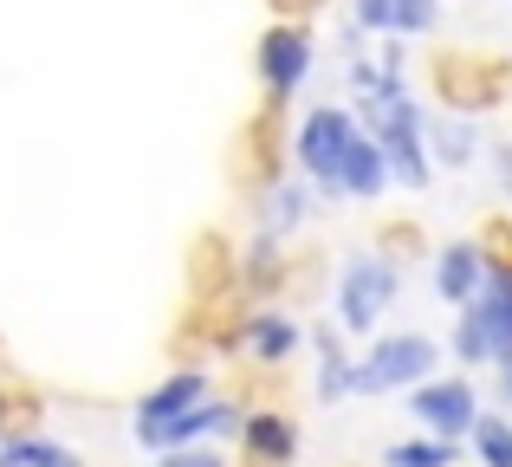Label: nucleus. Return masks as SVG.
I'll list each match as a JSON object with an SVG mask.
<instances>
[{
  "label": "nucleus",
  "instance_id": "15",
  "mask_svg": "<svg viewBox=\"0 0 512 467\" xmlns=\"http://www.w3.org/2000/svg\"><path fill=\"white\" fill-rule=\"evenodd\" d=\"M467 448H474L480 467H512V416H500V409H480V422L467 429Z\"/></svg>",
  "mask_w": 512,
  "mask_h": 467
},
{
  "label": "nucleus",
  "instance_id": "19",
  "mask_svg": "<svg viewBox=\"0 0 512 467\" xmlns=\"http://www.w3.org/2000/svg\"><path fill=\"white\" fill-rule=\"evenodd\" d=\"M441 20V0H389V39H415Z\"/></svg>",
  "mask_w": 512,
  "mask_h": 467
},
{
  "label": "nucleus",
  "instance_id": "22",
  "mask_svg": "<svg viewBox=\"0 0 512 467\" xmlns=\"http://www.w3.org/2000/svg\"><path fill=\"white\" fill-rule=\"evenodd\" d=\"M500 364H512V318H493V370H500Z\"/></svg>",
  "mask_w": 512,
  "mask_h": 467
},
{
  "label": "nucleus",
  "instance_id": "24",
  "mask_svg": "<svg viewBox=\"0 0 512 467\" xmlns=\"http://www.w3.org/2000/svg\"><path fill=\"white\" fill-rule=\"evenodd\" d=\"M163 467H175V461H169V455H163Z\"/></svg>",
  "mask_w": 512,
  "mask_h": 467
},
{
  "label": "nucleus",
  "instance_id": "14",
  "mask_svg": "<svg viewBox=\"0 0 512 467\" xmlns=\"http://www.w3.org/2000/svg\"><path fill=\"white\" fill-rule=\"evenodd\" d=\"M227 429H240V409H234V403H221V396H214V403H195V409H188V416L163 435V455H169V448H195V442L227 435Z\"/></svg>",
  "mask_w": 512,
  "mask_h": 467
},
{
  "label": "nucleus",
  "instance_id": "13",
  "mask_svg": "<svg viewBox=\"0 0 512 467\" xmlns=\"http://www.w3.org/2000/svg\"><path fill=\"white\" fill-rule=\"evenodd\" d=\"M299 344H305V331L292 325L286 312H253V325H247V351H253V364H286Z\"/></svg>",
  "mask_w": 512,
  "mask_h": 467
},
{
  "label": "nucleus",
  "instance_id": "8",
  "mask_svg": "<svg viewBox=\"0 0 512 467\" xmlns=\"http://www.w3.org/2000/svg\"><path fill=\"white\" fill-rule=\"evenodd\" d=\"M240 442L260 467H292L299 461V422L279 409H260V416H240Z\"/></svg>",
  "mask_w": 512,
  "mask_h": 467
},
{
  "label": "nucleus",
  "instance_id": "7",
  "mask_svg": "<svg viewBox=\"0 0 512 467\" xmlns=\"http://www.w3.org/2000/svg\"><path fill=\"white\" fill-rule=\"evenodd\" d=\"M487 260L493 253L480 247V240H448V247L435 253V292L461 312L467 299H480V286H487Z\"/></svg>",
  "mask_w": 512,
  "mask_h": 467
},
{
  "label": "nucleus",
  "instance_id": "4",
  "mask_svg": "<svg viewBox=\"0 0 512 467\" xmlns=\"http://www.w3.org/2000/svg\"><path fill=\"white\" fill-rule=\"evenodd\" d=\"M409 416L441 442H467V429L480 422V390L474 377H428L409 390Z\"/></svg>",
  "mask_w": 512,
  "mask_h": 467
},
{
  "label": "nucleus",
  "instance_id": "12",
  "mask_svg": "<svg viewBox=\"0 0 512 467\" xmlns=\"http://www.w3.org/2000/svg\"><path fill=\"white\" fill-rule=\"evenodd\" d=\"M448 351H454V364H467V370H493V318H487L480 299H467L461 312H454Z\"/></svg>",
  "mask_w": 512,
  "mask_h": 467
},
{
  "label": "nucleus",
  "instance_id": "1",
  "mask_svg": "<svg viewBox=\"0 0 512 467\" xmlns=\"http://www.w3.org/2000/svg\"><path fill=\"white\" fill-rule=\"evenodd\" d=\"M396 299H402V260H389V253H350L344 273H338V331L370 338Z\"/></svg>",
  "mask_w": 512,
  "mask_h": 467
},
{
  "label": "nucleus",
  "instance_id": "2",
  "mask_svg": "<svg viewBox=\"0 0 512 467\" xmlns=\"http://www.w3.org/2000/svg\"><path fill=\"white\" fill-rule=\"evenodd\" d=\"M357 111H344V104H318V111H305L299 137H292V163H299V176L312 182L325 202H344L338 195V169H344V150L357 143Z\"/></svg>",
  "mask_w": 512,
  "mask_h": 467
},
{
  "label": "nucleus",
  "instance_id": "17",
  "mask_svg": "<svg viewBox=\"0 0 512 467\" xmlns=\"http://www.w3.org/2000/svg\"><path fill=\"white\" fill-rule=\"evenodd\" d=\"M305 215H312V182H279V189H273V215H266V234H273V240L292 234Z\"/></svg>",
  "mask_w": 512,
  "mask_h": 467
},
{
  "label": "nucleus",
  "instance_id": "16",
  "mask_svg": "<svg viewBox=\"0 0 512 467\" xmlns=\"http://www.w3.org/2000/svg\"><path fill=\"white\" fill-rule=\"evenodd\" d=\"M383 467H461V442H441V435H415V442H396V448H389Z\"/></svg>",
  "mask_w": 512,
  "mask_h": 467
},
{
  "label": "nucleus",
  "instance_id": "5",
  "mask_svg": "<svg viewBox=\"0 0 512 467\" xmlns=\"http://www.w3.org/2000/svg\"><path fill=\"white\" fill-rule=\"evenodd\" d=\"M305 72H312V33H305V26H266V39H260L266 98L292 104V91L305 85Z\"/></svg>",
  "mask_w": 512,
  "mask_h": 467
},
{
  "label": "nucleus",
  "instance_id": "3",
  "mask_svg": "<svg viewBox=\"0 0 512 467\" xmlns=\"http://www.w3.org/2000/svg\"><path fill=\"white\" fill-rule=\"evenodd\" d=\"M441 377V344L428 331H389L357 357V396H389Z\"/></svg>",
  "mask_w": 512,
  "mask_h": 467
},
{
  "label": "nucleus",
  "instance_id": "11",
  "mask_svg": "<svg viewBox=\"0 0 512 467\" xmlns=\"http://www.w3.org/2000/svg\"><path fill=\"white\" fill-rule=\"evenodd\" d=\"M480 156V130H474V117H428V163L435 169H467Z\"/></svg>",
  "mask_w": 512,
  "mask_h": 467
},
{
  "label": "nucleus",
  "instance_id": "18",
  "mask_svg": "<svg viewBox=\"0 0 512 467\" xmlns=\"http://www.w3.org/2000/svg\"><path fill=\"white\" fill-rule=\"evenodd\" d=\"M0 461H7V467H78L72 448L39 442V435H20V442H7V448H0Z\"/></svg>",
  "mask_w": 512,
  "mask_h": 467
},
{
  "label": "nucleus",
  "instance_id": "10",
  "mask_svg": "<svg viewBox=\"0 0 512 467\" xmlns=\"http://www.w3.org/2000/svg\"><path fill=\"white\" fill-rule=\"evenodd\" d=\"M312 344H318V403H344V396H357V357L344 351L338 325H318Z\"/></svg>",
  "mask_w": 512,
  "mask_h": 467
},
{
  "label": "nucleus",
  "instance_id": "9",
  "mask_svg": "<svg viewBox=\"0 0 512 467\" xmlns=\"http://www.w3.org/2000/svg\"><path fill=\"white\" fill-rule=\"evenodd\" d=\"M383 189H389V163H383V150H376V137L357 130V143L344 150V169H338V195L344 202H376Z\"/></svg>",
  "mask_w": 512,
  "mask_h": 467
},
{
  "label": "nucleus",
  "instance_id": "6",
  "mask_svg": "<svg viewBox=\"0 0 512 467\" xmlns=\"http://www.w3.org/2000/svg\"><path fill=\"white\" fill-rule=\"evenodd\" d=\"M195 403H208V377H201V370L169 377L163 390H150V396L137 403V442H143V448H163V435H169Z\"/></svg>",
  "mask_w": 512,
  "mask_h": 467
},
{
  "label": "nucleus",
  "instance_id": "23",
  "mask_svg": "<svg viewBox=\"0 0 512 467\" xmlns=\"http://www.w3.org/2000/svg\"><path fill=\"white\" fill-rule=\"evenodd\" d=\"M493 396H500V409H512V364L493 370Z\"/></svg>",
  "mask_w": 512,
  "mask_h": 467
},
{
  "label": "nucleus",
  "instance_id": "20",
  "mask_svg": "<svg viewBox=\"0 0 512 467\" xmlns=\"http://www.w3.org/2000/svg\"><path fill=\"white\" fill-rule=\"evenodd\" d=\"M357 26L363 33H389V0H357Z\"/></svg>",
  "mask_w": 512,
  "mask_h": 467
},
{
  "label": "nucleus",
  "instance_id": "21",
  "mask_svg": "<svg viewBox=\"0 0 512 467\" xmlns=\"http://www.w3.org/2000/svg\"><path fill=\"white\" fill-rule=\"evenodd\" d=\"M493 182H500V195L512 202V137L493 143Z\"/></svg>",
  "mask_w": 512,
  "mask_h": 467
}]
</instances>
